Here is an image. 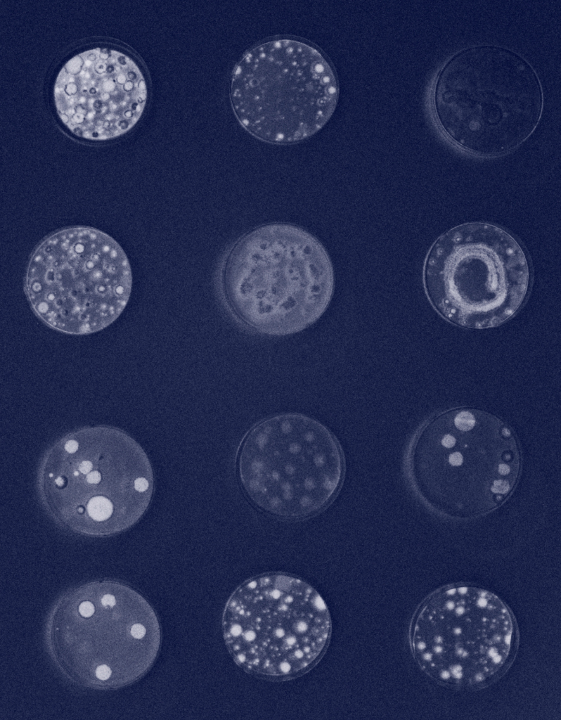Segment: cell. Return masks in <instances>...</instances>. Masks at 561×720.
Returning a JSON list of instances; mask_svg holds the SVG:
<instances>
[{
  "instance_id": "4",
  "label": "cell",
  "mask_w": 561,
  "mask_h": 720,
  "mask_svg": "<svg viewBox=\"0 0 561 720\" xmlns=\"http://www.w3.org/2000/svg\"><path fill=\"white\" fill-rule=\"evenodd\" d=\"M335 70L312 44L271 40L251 49L236 67L231 102L240 124L257 138L291 144L315 134L338 99Z\"/></svg>"
},
{
  "instance_id": "1",
  "label": "cell",
  "mask_w": 561,
  "mask_h": 720,
  "mask_svg": "<svg viewBox=\"0 0 561 720\" xmlns=\"http://www.w3.org/2000/svg\"><path fill=\"white\" fill-rule=\"evenodd\" d=\"M237 316L262 333L283 335L314 323L332 299L335 277L323 245L305 229L273 223L243 236L223 276Z\"/></svg>"
},
{
  "instance_id": "8",
  "label": "cell",
  "mask_w": 561,
  "mask_h": 720,
  "mask_svg": "<svg viewBox=\"0 0 561 720\" xmlns=\"http://www.w3.org/2000/svg\"><path fill=\"white\" fill-rule=\"evenodd\" d=\"M514 626L505 605L479 588H444L423 604L411 645L420 665L437 680L469 686L491 679L510 655Z\"/></svg>"
},
{
  "instance_id": "13",
  "label": "cell",
  "mask_w": 561,
  "mask_h": 720,
  "mask_svg": "<svg viewBox=\"0 0 561 720\" xmlns=\"http://www.w3.org/2000/svg\"><path fill=\"white\" fill-rule=\"evenodd\" d=\"M101 603H102L103 605H104L105 607L106 606L113 607L115 605V603H116V600H115V597L112 595L106 594V595H105L102 598Z\"/></svg>"
},
{
  "instance_id": "6",
  "label": "cell",
  "mask_w": 561,
  "mask_h": 720,
  "mask_svg": "<svg viewBox=\"0 0 561 720\" xmlns=\"http://www.w3.org/2000/svg\"><path fill=\"white\" fill-rule=\"evenodd\" d=\"M426 294L434 309L460 327L501 325L522 304L529 267L518 242L501 228L474 222L442 234L427 253Z\"/></svg>"
},
{
  "instance_id": "7",
  "label": "cell",
  "mask_w": 561,
  "mask_h": 720,
  "mask_svg": "<svg viewBox=\"0 0 561 720\" xmlns=\"http://www.w3.org/2000/svg\"><path fill=\"white\" fill-rule=\"evenodd\" d=\"M344 461L338 442L320 422L299 413L254 426L238 456L243 490L258 508L288 519L315 515L338 491Z\"/></svg>"
},
{
  "instance_id": "12",
  "label": "cell",
  "mask_w": 561,
  "mask_h": 720,
  "mask_svg": "<svg viewBox=\"0 0 561 720\" xmlns=\"http://www.w3.org/2000/svg\"><path fill=\"white\" fill-rule=\"evenodd\" d=\"M111 669L105 664L98 666L96 669V676L101 680H107L111 675Z\"/></svg>"
},
{
  "instance_id": "5",
  "label": "cell",
  "mask_w": 561,
  "mask_h": 720,
  "mask_svg": "<svg viewBox=\"0 0 561 720\" xmlns=\"http://www.w3.org/2000/svg\"><path fill=\"white\" fill-rule=\"evenodd\" d=\"M223 635L234 661L265 679L296 675L314 663L331 630L328 610L318 592L283 573L254 577L229 598Z\"/></svg>"
},
{
  "instance_id": "11",
  "label": "cell",
  "mask_w": 561,
  "mask_h": 720,
  "mask_svg": "<svg viewBox=\"0 0 561 720\" xmlns=\"http://www.w3.org/2000/svg\"><path fill=\"white\" fill-rule=\"evenodd\" d=\"M94 605L89 601L82 602L79 606V612L84 617H91L94 613Z\"/></svg>"
},
{
  "instance_id": "9",
  "label": "cell",
  "mask_w": 561,
  "mask_h": 720,
  "mask_svg": "<svg viewBox=\"0 0 561 720\" xmlns=\"http://www.w3.org/2000/svg\"><path fill=\"white\" fill-rule=\"evenodd\" d=\"M411 470L421 494L438 482L440 494L453 499H504L517 477L518 456L514 436L496 416L475 409L458 408L430 420L420 431L411 456Z\"/></svg>"
},
{
  "instance_id": "2",
  "label": "cell",
  "mask_w": 561,
  "mask_h": 720,
  "mask_svg": "<svg viewBox=\"0 0 561 720\" xmlns=\"http://www.w3.org/2000/svg\"><path fill=\"white\" fill-rule=\"evenodd\" d=\"M533 68L508 49L481 45L451 58L434 91L437 122L465 150L482 156L504 154L524 142L543 110Z\"/></svg>"
},
{
  "instance_id": "3",
  "label": "cell",
  "mask_w": 561,
  "mask_h": 720,
  "mask_svg": "<svg viewBox=\"0 0 561 720\" xmlns=\"http://www.w3.org/2000/svg\"><path fill=\"white\" fill-rule=\"evenodd\" d=\"M132 276L123 249L98 229L73 226L45 238L32 252L25 292L49 327L86 335L104 329L125 308Z\"/></svg>"
},
{
  "instance_id": "10",
  "label": "cell",
  "mask_w": 561,
  "mask_h": 720,
  "mask_svg": "<svg viewBox=\"0 0 561 720\" xmlns=\"http://www.w3.org/2000/svg\"><path fill=\"white\" fill-rule=\"evenodd\" d=\"M119 432L107 426L73 432L54 446L60 463L49 461L56 465L47 475L56 493L51 498L61 499L53 506L67 505L83 516L90 532H115L112 521L123 509L136 522L152 496V468L141 447L134 441L124 453L110 451Z\"/></svg>"
}]
</instances>
